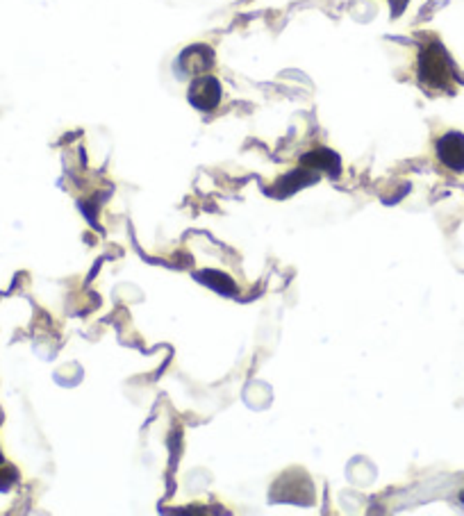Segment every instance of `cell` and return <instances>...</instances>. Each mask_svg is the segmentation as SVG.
<instances>
[{
  "label": "cell",
  "instance_id": "1",
  "mask_svg": "<svg viewBox=\"0 0 464 516\" xmlns=\"http://www.w3.org/2000/svg\"><path fill=\"white\" fill-rule=\"evenodd\" d=\"M421 78L433 87H444L451 78V62L442 46H430L421 52Z\"/></svg>",
  "mask_w": 464,
  "mask_h": 516
},
{
  "label": "cell",
  "instance_id": "2",
  "mask_svg": "<svg viewBox=\"0 0 464 516\" xmlns=\"http://www.w3.org/2000/svg\"><path fill=\"white\" fill-rule=\"evenodd\" d=\"M189 100L193 107H199L203 112H212L221 100V84L219 80L212 75H201L193 80L192 91H189Z\"/></svg>",
  "mask_w": 464,
  "mask_h": 516
},
{
  "label": "cell",
  "instance_id": "3",
  "mask_svg": "<svg viewBox=\"0 0 464 516\" xmlns=\"http://www.w3.org/2000/svg\"><path fill=\"white\" fill-rule=\"evenodd\" d=\"M437 155L442 160L444 167H449L451 171L462 173L464 171V135L460 132H449L437 141Z\"/></svg>",
  "mask_w": 464,
  "mask_h": 516
},
{
  "label": "cell",
  "instance_id": "4",
  "mask_svg": "<svg viewBox=\"0 0 464 516\" xmlns=\"http://www.w3.org/2000/svg\"><path fill=\"white\" fill-rule=\"evenodd\" d=\"M214 64V52L208 46H192L180 55V59L176 62V66H180L183 74L201 75L205 71H209Z\"/></svg>",
  "mask_w": 464,
  "mask_h": 516
},
{
  "label": "cell",
  "instance_id": "5",
  "mask_svg": "<svg viewBox=\"0 0 464 516\" xmlns=\"http://www.w3.org/2000/svg\"><path fill=\"white\" fill-rule=\"evenodd\" d=\"M303 164H308V167L314 168H324L328 171L330 176H337L339 173V160L337 155H330V151H314L310 152L308 157H303Z\"/></svg>",
  "mask_w": 464,
  "mask_h": 516
}]
</instances>
